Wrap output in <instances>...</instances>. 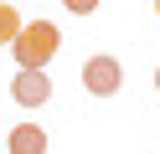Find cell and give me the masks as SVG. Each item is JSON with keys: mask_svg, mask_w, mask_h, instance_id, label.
<instances>
[{"mask_svg": "<svg viewBox=\"0 0 160 154\" xmlns=\"http://www.w3.org/2000/svg\"><path fill=\"white\" fill-rule=\"evenodd\" d=\"M57 46H62V31L52 21H21V36L11 41V57H16L21 72H47V62L57 57Z\"/></svg>", "mask_w": 160, "mask_h": 154, "instance_id": "cell-1", "label": "cell"}, {"mask_svg": "<svg viewBox=\"0 0 160 154\" xmlns=\"http://www.w3.org/2000/svg\"><path fill=\"white\" fill-rule=\"evenodd\" d=\"M119 82H124L119 57H88V62H83V87L93 92V98H114Z\"/></svg>", "mask_w": 160, "mask_h": 154, "instance_id": "cell-2", "label": "cell"}, {"mask_svg": "<svg viewBox=\"0 0 160 154\" xmlns=\"http://www.w3.org/2000/svg\"><path fill=\"white\" fill-rule=\"evenodd\" d=\"M11 98L21 103V108H42V103L52 98V77H47V72H16L11 77Z\"/></svg>", "mask_w": 160, "mask_h": 154, "instance_id": "cell-3", "label": "cell"}, {"mask_svg": "<svg viewBox=\"0 0 160 154\" xmlns=\"http://www.w3.org/2000/svg\"><path fill=\"white\" fill-rule=\"evenodd\" d=\"M5 149L11 154H47V128L42 123H16L11 139H5Z\"/></svg>", "mask_w": 160, "mask_h": 154, "instance_id": "cell-4", "label": "cell"}, {"mask_svg": "<svg viewBox=\"0 0 160 154\" xmlns=\"http://www.w3.org/2000/svg\"><path fill=\"white\" fill-rule=\"evenodd\" d=\"M16 36H21V10L0 0V46H11Z\"/></svg>", "mask_w": 160, "mask_h": 154, "instance_id": "cell-5", "label": "cell"}, {"mask_svg": "<svg viewBox=\"0 0 160 154\" xmlns=\"http://www.w3.org/2000/svg\"><path fill=\"white\" fill-rule=\"evenodd\" d=\"M93 5H98V0H67V10H72V16H93Z\"/></svg>", "mask_w": 160, "mask_h": 154, "instance_id": "cell-6", "label": "cell"}, {"mask_svg": "<svg viewBox=\"0 0 160 154\" xmlns=\"http://www.w3.org/2000/svg\"><path fill=\"white\" fill-rule=\"evenodd\" d=\"M155 92H160V67H155Z\"/></svg>", "mask_w": 160, "mask_h": 154, "instance_id": "cell-7", "label": "cell"}, {"mask_svg": "<svg viewBox=\"0 0 160 154\" xmlns=\"http://www.w3.org/2000/svg\"><path fill=\"white\" fill-rule=\"evenodd\" d=\"M155 16H160V0H155Z\"/></svg>", "mask_w": 160, "mask_h": 154, "instance_id": "cell-8", "label": "cell"}]
</instances>
